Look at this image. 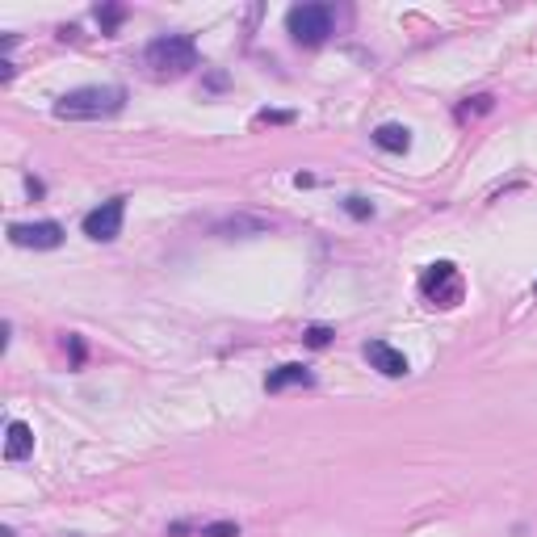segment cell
Returning <instances> with one entry per match:
<instances>
[{"instance_id":"obj_1","label":"cell","mask_w":537,"mask_h":537,"mask_svg":"<svg viewBox=\"0 0 537 537\" xmlns=\"http://www.w3.org/2000/svg\"><path fill=\"white\" fill-rule=\"evenodd\" d=\"M126 105V88L122 84H84L71 88L55 101V118L63 122H93V118H110Z\"/></svg>"},{"instance_id":"obj_2","label":"cell","mask_w":537,"mask_h":537,"mask_svg":"<svg viewBox=\"0 0 537 537\" xmlns=\"http://www.w3.org/2000/svg\"><path fill=\"white\" fill-rule=\"evenodd\" d=\"M147 68L160 71V76H180V71L197 68V46H193L189 34H160V38L147 42Z\"/></svg>"},{"instance_id":"obj_3","label":"cell","mask_w":537,"mask_h":537,"mask_svg":"<svg viewBox=\"0 0 537 537\" xmlns=\"http://www.w3.org/2000/svg\"><path fill=\"white\" fill-rule=\"evenodd\" d=\"M286 29L298 46H319L336 29V9L331 4H294L286 13Z\"/></svg>"},{"instance_id":"obj_4","label":"cell","mask_w":537,"mask_h":537,"mask_svg":"<svg viewBox=\"0 0 537 537\" xmlns=\"http://www.w3.org/2000/svg\"><path fill=\"white\" fill-rule=\"evenodd\" d=\"M122 219H126V197H110V202H101L96 210L84 214V235L96 239V244H110L122 235Z\"/></svg>"},{"instance_id":"obj_5","label":"cell","mask_w":537,"mask_h":537,"mask_svg":"<svg viewBox=\"0 0 537 537\" xmlns=\"http://www.w3.org/2000/svg\"><path fill=\"white\" fill-rule=\"evenodd\" d=\"M420 289H424V298H432L437 306H454L462 286H457V269L449 261H437L428 264L424 277H420Z\"/></svg>"},{"instance_id":"obj_6","label":"cell","mask_w":537,"mask_h":537,"mask_svg":"<svg viewBox=\"0 0 537 537\" xmlns=\"http://www.w3.org/2000/svg\"><path fill=\"white\" fill-rule=\"evenodd\" d=\"M9 239L17 248H59L63 244V227L59 222H13L9 227Z\"/></svg>"},{"instance_id":"obj_7","label":"cell","mask_w":537,"mask_h":537,"mask_svg":"<svg viewBox=\"0 0 537 537\" xmlns=\"http://www.w3.org/2000/svg\"><path fill=\"white\" fill-rule=\"evenodd\" d=\"M365 361H370L382 378H403V373H407V357H403L399 348H390L386 340H370V345H365Z\"/></svg>"},{"instance_id":"obj_8","label":"cell","mask_w":537,"mask_h":537,"mask_svg":"<svg viewBox=\"0 0 537 537\" xmlns=\"http://www.w3.org/2000/svg\"><path fill=\"white\" fill-rule=\"evenodd\" d=\"M29 454H34V428L13 420L9 432H4V457H9V462H26Z\"/></svg>"},{"instance_id":"obj_9","label":"cell","mask_w":537,"mask_h":537,"mask_svg":"<svg viewBox=\"0 0 537 537\" xmlns=\"http://www.w3.org/2000/svg\"><path fill=\"white\" fill-rule=\"evenodd\" d=\"M315 382V373L306 370V365H294V361H289V365H277L273 373H269V382H264V390H286V386H311Z\"/></svg>"},{"instance_id":"obj_10","label":"cell","mask_w":537,"mask_h":537,"mask_svg":"<svg viewBox=\"0 0 537 537\" xmlns=\"http://www.w3.org/2000/svg\"><path fill=\"white\" fill-rule=\"evenodd\" d=\"M373 143H378L382 152H407V147H412V130L399 122H386L373 130Z\"/></svg>"},{"instance_id":"obj_11","label":"cell","mask_w":537,"mask_h":537,"mask_svg":"<svg viewBox=\"0 0 537 537\" xmlns=\"http://www.w3.org/2000/svg\"><path fill=\"white\" fill-rule=\"evenodd\" d=\"M168 533H197V537H239V524L235 521H210V524H168Z\"/></svg>"},{"instance_id":"obj_12","label":"cell","mask_w":537,"mask_h":537,"mask_svg":"<svg viewBox=\"0 0 537 537\" xmlns=\"http://www.w3.org/2000/svg\"><path fill=\"white\" fill-rule=\"evenodd\" d=\"M122 21H126V9H118V4H96V26H101V34H113Z\"/></svg>"},{"instance_id":"obj_13","label":"cell","mask_w":537,"mask_h":537,"mask_svg":"<svg viewBox=\"0 0 537 537\" xmlns=\"http://www.w3.org/2000/svg\"><path fill=\"white\" fill-rule=\"evenodd\" d=\"M345 210L353 214V219H370V214H373V202H365V197H357V193H353V197H345Z\"/></svg>"},{"instance_id":"obj_14","label":"cell","mask_w":537,"mask_h":537,"mask_svg":"<svg viewBox=\"0 0 537 537\" xmlns=\"http://www.w3.org/2000/svg\"><path fill=\"white\" fill-rule=\"evenodd\" d=\"M303 340H306V345H311V348H323V345H328V340H331V328H306V336H303Z\"/></svg>"},{"instance_id":"obj_15","label":"cell","mask_w":537,"mask_h":537,"mask_svg":"<svg viewBox=\"0 0 537 537\" xmlns=\"http://www.w3.org/2000/svg\"><path fill=\"white\" fill-rule=\"evenodd\" d=\"M487 110H491V96H474V105L466 101L457 113H462V118H470V113H487Z\"/></svg>"},{"instance_id":"obj_16","label":"cell","mask_w":537,"mask_h":537,"mask_svg":"<svg viewBox=\"0 0 537 537\" xmlns=\"http://www.w3.org/2000/svg\"><path fill=\"white\" fill-rule=\"evenodd\" d=\"M294 113H281V110H261L256 113V122H289Z\"/></svg>"},{"instance_id":"obj_17","label":"cell","mask_w":537,"mask_h":537,"mask_svg":"<svg viewBox=\"0 0 537 537\" xmlns=\"http://www.w3.org/2000/svg\"><path fill=\"white\" fill-rule=\"evenodd\" d=\"M68 348H71V365H84V345H80V336H68Z\"/></svg>"}]
</instances>
